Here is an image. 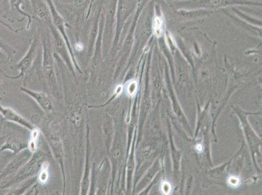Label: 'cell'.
<instances>
[{"label":"cell","mask_w":262,"mask_h":195,"mask_svg":"<svg viewBox=\"0 0 262 195\" xmlns=\"http://www.w3.org/2000/svg\"><path fill=\"white\" fill-rule=\"evenodd\" d=\"M33 154V152L28 148L16 154L0 173V182L4 180L9 176L15 175L19 169L30 160Z\"/></svg>","instance_id":"cell-3"},{"label":"cell","mask_w":262,"mask_h":195,"mask_svg":"<svg viewBox=\"0 0 262 195\" xmlns=\"http://www.w3.org/2000/svg\"><path fill=\"white\" fill-rule=\"evenodd\" d=\"M0 23H2V25H3L4 26H6V27L9 28V30H11L12 31H14L13 28L11 27V26H9L8 25H7L6 22H4V21H2L1 19H0Z\"/></svg>","instance_id":"cell-18"},{"label":"cell","mask_w":262,"mask_h":195,"mask_svg":"<svg viewBox=\"0 0 262 195\" xmlns=\"http://www.w3.org/2000/svg\"><path fill=\"white\" fill-rule=\"evenodd\" d=\"M38 47V39H35L31 44L29 50L27 54L23 57L18 63L16 65L12 66L11 68L13 70H16L19 71L18 76H9L6 75L3 71L0 69V72L2 73L5 77L9 78L11 80H16L20 78H25L26 74L27 73L28 70L32 66L33 61H34L35 58H36L37 52Z\"/></svg>","instance_id":"cell-2"},{"label":"cell","mask_w":262,"mask_h":195,"mask_svg":"<svg viewBox=\"0 0 262 195\" xmlns=\"http://www.w3.org/2000/svg\"><path fill=\"white\" fill-rule=\"evenodd\" d=\"M90 129L88 128L87 133V154L86 160H85V166L84 175L80 185V194H88L90 187V178H91V170L90 165Z\"/></svg>","instance_id":"cell-10"},{"label":"cell","mask_w":262,"mask_h":195,"mask_svg":"<svg viewBox=\"0 0 262 195\" xmlns=\"http://www.w3.org/2000/svg\"><path fill=\"white\" fill-rule=\"evenodd\" d=\"M20 89L21 91L32 98L45 113H49L53 110V103L47 94L43 92L35 91L26 87H21Z\"/></svg>","instance_id":"cell-9"},{"label":"cell","mask_w":262,"mask_h":195,"mask_svg":"<svg viewBox=\"0 0 262 195\" xmlns=\"http://www.w3.org/2000/svg\"><path fill=\"white\" fill-rule=\"evenodd\" d=\"M163 20L160 17H156L154 20V30L157 36L160 37L163 33Z\"/></svg>","instance_id":"cell-14"},{"label":"cell","mask_w":262,"mask_h":195,"mask_svg":"<svg viewBox=\"0 0 262 195\" xmlns=\"http://www.w3.org/2000/svg\"><path fill=\"white\" fill-rule=\"evenodd\" d=\"M47 162V161H45L43 164H42V168H40L39 171V177H38V180H39L41 184H46L48 180H49V171H48V164L47 166H45Z\"/></svg>","instance_id":"cell-13"},{"label":"cell","mask_w":262,"mask_h":195,"mask_svg":"<svg viewBox=\"0 0 262 195\" xmlns=\"http://www.w3.org/2000/svg\"><path fill=\"white\" fill-rule=\"evenodd\" d=\"M27 148L28 144H26V142L16 139V138H10L2 145L0 149V153L4 151H9L13 152L14 154H16Z\"/></svg>","instance_id":"cell-11"},{"label":"cell","mask_w":262,"mask_h":195,"mask_svg":"<svg viewBox=\"0 0 262 195\" xmlns=\"http://www.w3.org/2000/svg\"><path fill=\"white\" fill-rule=\"evenodd\" d=\"M45 161L46 155L44 153L41 152H35L33 154L30 160L19 169L11 179L0 186V189H10L11 187L37 175Z\"/></svg>","instance_id":"cell-1"},{"label":"cell","mask_w":262,"mask_h":195,"mask_svg":"<svg viewBox=\"0 0 262 195\" xmlns=\"http://www.w3.org/2000/svg\"><path fill=\"white\" fill-rule=\"evenodd\" d=\"M6 158H4V157H1V158H0V170L4 167V164L6 163Z\"/></svg>","instance_id":"cell-17"},{"label":"cell","mask_w":262,"mask_h":195,"mask_svg":"<svg viewBox=\"0 0 262 195\" xmlns=\"http://www.w3.org/2000/svg\"><path fill=\"white\" fill-rule=\"evenodd\" d=\"M42 66L45 75L49 82L50 87L54 90L58 89V82H57L56 74H55L53 58L50 49L49 44L47 43L46 40H43V61Z\"/></svg>","instance_id":"cell-5"},{"label":"cell","mask_w":262,"mask_h":195,"mask_svg":"<svg viewBox=\"0 0 262 195\" xmlns=\"http://www.w3.org/2000/svg\"><path fill=\"white\" fill-rule=\"evenodd\" d=\"M9 4H10L11 9L17 11L20 15L27 16V17L29 18L30 21L29 23H28V26H29L31 22V16L28 15L27 13H26L23 10L22 8H21L23 0H9Z\"/></svg>","instance_id":"cell-12"},{"label":"cell","mask_w":262,"mask_h":195,"mask_svg":"<svg viewBox=\"0 0 262 195\" xmlns=\"http://www.w3.org/2000/svg\"><path fill=\"white\" fill-rule=\"evenodd\" d=\"M8 59V57L7 56L6 54L0 48V61L6 62Z\"/></svg>","instance_id":"cell-16"},{"label":"cell","mask_w":262,"mask_h":195,"mask_svg":"<svg viewBox=\"0 0 262 195\" xmlns=\"http://www.w3.org/2000/svg\"><path fill=\"white\" fill-rule=\"evenodd\" d=\"M47 4L49 5L50 8V11H51L52 20H53V23L55 26H56L57 30H59V32L61 33V35L63 37V39L65 40L67 46L68 47L69 51L71 54V58H72L73 65L75 66V69H77L80 73H82V71L80 70L79 66L78 65L77 61H76L75 56H74L72 48H71V45L70 43V40H69L68 36H67L66 33L65 32V28H64V22L63 18L61 17V16L59 15L58 12H57L56 8L54 6L51 0H47Z\"/></svg>","instance_id":"cell-7"},{"label":"cell","mask_w":262,"mask_h":195,"mask_svg":"<svg viewBox=\"0 0 262 195\" xmlns=\"http://www.w3.org/2000/svg\"><path fill=\"white\" fill-rule=\"evenodd\" d=\"M0 115L4 118V120L16 124V125L30 131V132L37 128L30 121L26 119V118L16 112L13 109L2 105L1 102H0Z\"/></svg>","instance_id":"cell-6"},{"label":"cell","mask_w":262,"mask_h":195,"mask_svg":"<svg viewBox=\"0 0 262 195\" xmlns=\"http://www.w3.org/2000/svg\"><path fill=\"white\" fill-rule=\"evenodd\" d=\"M50 26H51L52 32L53 33L55 50H56L57 53L60 56L64 63L68 66L71 72L75 73V68H74L75 66L73 65L72 58H71L70 51H69L65 40L62 39L60 35L56 32V30L54 29V27H52L51 25H50Z\"/></svg>","instance_id":"cell-8"},{"label":"cell","mask_w":262,"mask_h":195,"mask_svg":"<svg viewBox=\"0 0 262 195\" xmlns=\"http://www.w3.org/2000/svg\"><path fill=\"white\" fill-rule=\"evenodd\" d=\"M0 48L6 54L8 58H11L12 56L15 53V51L12 47L8 46V44L4 43L1 40H0Z\"/></svg>","instance_id":"cell-15"},{"label":"cell","mask_w":262,"mask_h":195,"mask_svg":"<svg viewBox=\"0 0 262 195\" xmlns=\"http://www.w3.org/2000/svg\"><path fill=\"white\" fill-rule=\"evenodd\" d=\"M45 136L46 137L48 144L49 145L50 149L51 150L52 156L57 163L58 164L59 168L61 170L62 176H63L64 183V192L66 190V175L65 166H64V151L63 144L61 139L56 135L49 134L45 132Z\"/></svg>","instance_id":"cell-4"}]
</instances>
